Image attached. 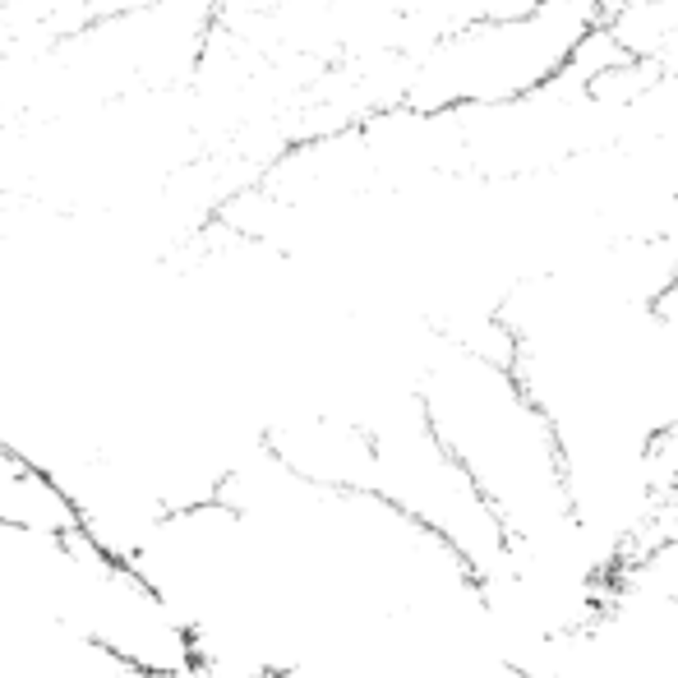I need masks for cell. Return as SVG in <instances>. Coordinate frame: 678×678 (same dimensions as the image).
<instances>
[{"label":"cell","instance_id":"6da1fadb","mask_svg":"<svg viewBox=\"0 0 678 678\" xmlns=\"http://www.w3.org/2000/svg\"><path fill=\"white\" fill-rule=\"evenodd\" d=\"M411 388L425 429L485 499L508 545L549 540L572 522L559 434L512 360L439 337Z\"/></svg>","mask_w":678,"mask_h":678},{"label":"cell","instance_id":"277c9868","mask_svg":"<svg viewBox=\"0 0 678 678\" xmlns=\"http://www.w3.org/2000/svg\"><path fill=\"white\" fill-rule=\"evenodd\" d=\"M0 526L33 531V536H70L74 531L60 489L5 443H0Z\"/></svg>","mask_w":678,"mask_h":678},{"label":"cell","instance_id":"7a4b0ae2","mask_svg":"<svg viewBox=\"0 0 678 678\" xmlns=\"http://www.w3.org/2000/svg\"><path fill=\"white\" fill-rule=\"evenodd\" d=\"M605 19L609 0H531L517 14L480 19L406 60L397 107L448 116L522 102L554 84Z\"/></svg>","mask_w":678,"mask_h":678},{"label":"cell","instance_id":"3957f363","mask_svg":"<svg viewBox=\"0 0 678 678\" xmlns=\"http://www.w3.org/2000/svg\"><path fill=\"white\" fill-rule=\"evenodd\" d=\"M628 176L665 217V236L678 245V74H646V84L614 111V143Z\"/></svg>","mask_w":678,"mask_h":678}]
</instances>
